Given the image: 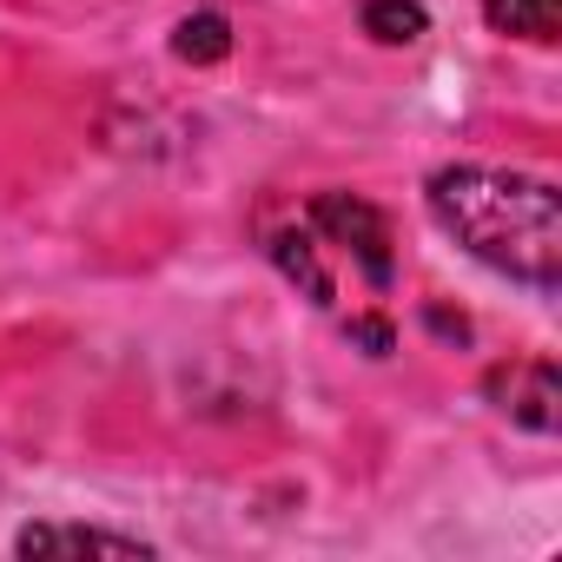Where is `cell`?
Listing matches in <instances>:
<instances>
[{
	"label": "cell",
	"instance_id": "6da1fadb",
	"mask_svg": "<svg viewBox=\"0 0 562 562\" xmlns=\"http://www.w3.org/2000/svg\"><path fill=\"white\" fill-rule=\"evenodd\" d=\"M430 218L490 271L529 292L562 285V199L549 179L496 166H443L430 179Z\"/></svg>",
	"mask_w": 562,
	"mask_h": 562
},
{
	"label": "cell",
	"instance_id": "7a4b0ae2",
	"mask_svg": "<svg viewBox=\"0 0 562 562\" xmlns=\"http://www.w3.org/2000/svg\"><path fill=\"white\" fill-rule=\"evenodd\" d=\"M312 225L364 265L371 285H391V218H384L371 199H358V192H318Z\"/></svg>",
	"mask_w": 562,
	"mask_h": 562
},
{
	"label": "cell",
	"instance_id": "3957f363",
	"mask_svg": "<svg viewBox=\"0 0 562 562\" xmlns=\"http://www.w3.org/2000/svg\"><path fill=\"white\" fill-rule=\"evenodd\" d=\"M490 404H496L509 424L549 437V430L562 424V378H555L549 358H536V364H503V371H490Z\"/></svg>",
	"mask_w": 562,
	"mask_h": 562
},
{
	"label": "cell",
	"instance_id": "277c9868",
	"mask_svg": "<svg viewBox=\"0 0 562 562\" xmlns=\"http://www.w3.org/2000/svg\"><path fill=\"white\" fill-rule=\"evenodd\" d=\"M14 555H153L139 536H113V529H80V522H34L14 536Z\"/></svg>",
	"mask_w": 562,
	"mask_h": 562
},
{
	"label": "cell",
	"instance_id": "5b68a950",
	"mask_svg": "<svg viewBox=\"0 0 562 562\" xmlns=\"http://www.w3.org/2000/svg\"><path fill=\"white\" fill-rule=\"evenodd\" d=\"M483 14H490L496 34H516V41H555L562 0H483Z\"/></svg>",
	"mask_w": 562,
	"mask_h": 562
},
{
	"label": "cell",
	"instance_id": "8992f818",
	"mask_svg": "<svg viewBox=\"0 0 562 562\" xmlns=\"http://www.w3.org/2000/svg\"><path fill=\"white\" fill-rule=\"evenodd\" d=\"M271 258L285 265V278H299L312 305H331V271L318 265V251H312L305 232H278V238H271Z\"/></svg>",
	"mask_w": 562,
	"mask_h": 562
},
{
	"label": "cell",
	"instance_id": "52a82bcc",
	"mask_svg": "<svg viewBox=\"0 0 562 562\" xmlns=\"http://www.w3.org/2000/svg\"><path fill=\"white\" fill-rule=\"evenodd\" d=\"M424 27H430V14L417 0H364V34L384 47H411V41H424Z\"/></svg>",
	"mask_w": 562,
	"mask_h": 562
},
{
	"label": "cell",
	"instance_id": "ba28073f",
	"mask_svg": "<svg viewBox=\"0 0 562 562\" xmlns=\"http://www.w3.org/2000/svg\"><path fill=\"white\" fill-rule=\"evenodd\" d=\"M172 54L192 60V67L225 60V54H232V27H225V14H186L179 34H172Z\"/></svg>",
	"mask_w": 562,
	"mask_h": 562
},
{
	"label": "cell",
	"instance_id": "9c48e42d",
	"mask_svg": "<svg viewBox=\"0 0 562 562\" xmlns=\"http://www.w3.org/2000/svg\"><path fill=\"white\" fill-rule=\"evenodd\" d=\"M351 338H358V345H371V358H384V351H391V345H397V338H391V325H384V318H351Z\"/></svg>",
	"mask_w": 562,
	"mask_h": 562
}]
</instances>
